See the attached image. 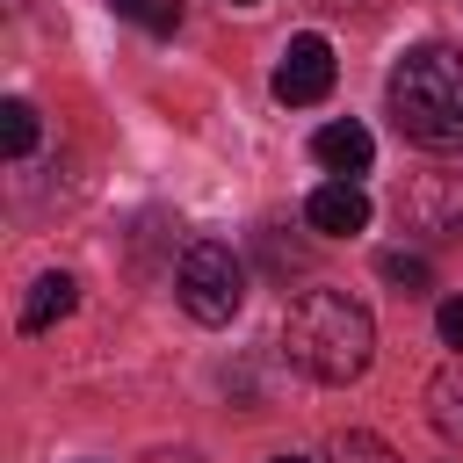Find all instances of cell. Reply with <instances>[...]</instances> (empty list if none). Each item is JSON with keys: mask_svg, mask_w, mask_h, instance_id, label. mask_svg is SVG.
<instances>
[{"mask_svg": "<svg viewBox=\"0 0 463 463\" xmlns=\"http://www.w3.org/2000/svg\"><path fill=\"white\" fill-rule=\"evenodd\" d=\"M282 347L311 383H354L376 354V318L347 289H304L282 318Z\"/></svg>", "mask_w": 463, "mask_h": 463, "instance_id": "6da1fadb", "label": "cell"}, {"mask_svg": "<svg viewBox=\"0 0 463 463\" xmlns=\"http://www.w3.org/2000/svg\"><path fill=\"white\" fill-rule=\"evenodd\" d=\"M391 123L427 152H463V58L449 43H412L383 80Z\"/></svg>", "mask_w": 463, "mask_h": 463, "instance_id": "7a4b0ae2", "label": "cell"}, {"mask_svg": "<svg viewBox=\"0 0 463 463\" xmlns=\"http://www.w3.org/2000/svg\"><path fill=\"white\" fill-rule=\"evenodd\" d=\"M174 297L195 326H232L239 304H246V260L224 246V239H195L174 268Z\"/></svg>", "mask_w": 463, "mask_h": 463, "instance_id": "3957f363", "label": "cell"}, {"mask_svg": "<svg viewBox=\"0 0 463 463\" xmlns=\"http://www.w3.org/2000/svg\"><path fill=\"white\" fill-rule=\"evenodd\" d=\"M275 101H289V109H311V101H326L333 94V43L326 36H289V51H282V65H275Z\"/></svg>", "mask_w": 463, "mask_h": 463, "instance_id": "277c9868", "label": "cell"}, {"mask_svg": "<svg viewBox=\"0 0 463 463\" xmlns=\"http://www.w3.org/2000/svg\"><path fill=\"white\" fill-rule=\"evenodd\" d=\"M304 217H311V232L347 239V232H362V224H369V195H362L354 181H326V188H311Z\"/></svg>", "mask_w": 463, "mask_h": 463, "instance_id": "5b68a950", "label": "cell"}, {"mask_svg": "<svg viewBox=\"0 0 463 463\" xmlns=\"http://www.w3.org/2000/svg\"><path fill=\"white\" fill-rule=\"evenodd\" d=\"M311 159H318V166H333L340 181H354V174H369V159H376V137H369L362 123H326V130L311 137Z\"/></svg>", "mask_w": 463, "mask_h": 463, "instance_id": "8992f818", "label": "cell"}, {"mask_svg": "<svg viewBox=\"0 0 463 463\" xmlns=\"http://www.w3.org/2000/svg\"><path fill=\"white\" fill-rule=\"evenodd\" d=\"M72 304H80V282H72L65 268L36 275V282H29V297H22V333H51L58 318H72Z\"/></svg>", "mask_w": 463, "mask_h": 463, "instance_id": "52a82bcc", "label": "cell"}, {"mask_svg": "<svg viewBox=\"0 0 463 463\" xmlns=\"http://www.w3.org/2000/svg\"><path fill=\"white\" fill-rule=\"evenodd\" d=\"M427 420H434V434H441V441H456V449H463V354L434 369V383H427Z\"/></svg>", "mask_w": 463, "mask_h": 463, "instance_id": "ba28073f", "label": "cell"}, {"mask_svg": "<svg viewBox=\"0 0 463 463\" xmlns=\"http://www.w3.org/2000/svg\"><path fill=\"white\" fill-rule=\"evenodd\" d=\"M326 463H405V456H398L383 434H362V427H347V434H333Z\"/></svg>", "mask_w": 463, "mask_h": 463, "instance_id": "9c48e42d", "label": "cell"}, {"mask_svg": "<svg viewBox=\"0 0 463 463\" xmlns=\"http://www.w3.org/2000/svg\"><path fill=\"white\" fill-rule=\"evenodd\" d=\"M0 130H7V159L36 152V109L29 101H0Z\"/></svg>", "mask_w": 463, "mask_h": 463, "instance_id": "30bf717a", "label": "cell"}, {"mask_svg": "<svg viewBox=\"0 0 463 463\" xmlns=\"http://www.w3.org/2000/svg\"><path fill=\"white\" fill-rule=\"evenodd\" d=\"M376 275H383V282H398V289H405V297H412V289H427V282H434V268H427V260H420V253H398V246H391V253H376Z\"/></svg>", "mask_w": 463, "mask_h": 463, "instance_id": "8fae6325", "label": "cell"}, {"mask_svg": "<svg viewBox=\"0 0 463 463\" xmlns=\"http://www.w3.org/2000/svg\"><path fill=\"white\" fill-rule=\"evenodd\" d=\"M434 333H441L449 347H463V297H441V304H434Z\"/></svg>", "mask_w": 463, "mask_h": 463, "instance_id": "7c38bea8", "label": "cell"}, {"mask_svg": "<svg viewBox=\"0 0 463 463\" xmlns=\"http://www.w3.org/2000/svg\"><path fill=\"white\" fill-rule=\"evenodd\" d=\"M145 29H152V36H174V29H181V0H152Z\"/></svg>", "mask_w": 463, "mask_h": 463, "instance_id": "4fadbf2b", "label": "cell"}, {"mask_svg": "<svg viewBox=\"0 0 463 463\" xmlns=\"http://www.w3.org/2000/svg\"><path fill=\"white\" fill-rule=\"evenodd\" d=\"M109 7H116L123 22H145V14H152V0H109Z\"/></svg>", "mask_w": 463, "mask_h": 463, "instance_id": "5bb4252c", "label": "cell"}, {"mask_svg": "<svg viewBox=\"0 0 463 463\" xmlns=\"http://www.w3.org/2000/svg\"><path fill=\"white\" fill-rule=\"evenodd\" d=\"M152 463H195V456H152Z\"/></svg>", "mask_w": 463, "mask_h": 463, "instance_id": "9a60e30c", "label": "cell"}, {"mask_svg": "<svg viewBox=\"0 0 463 463\" xmlns=\"http://www.w3.org/2000/svg\"><path fill=\"white\" fill-rule=\"evenodd\" d=\"M268 463H304V456H268Z\"/></svg>", "mask_w": 463, "mask_h": 463, "instance_id": "2e32d148", "label": "cell"}, {"mask_svg": "<svg viewBox=\"0 0 463 463\" xmlns=\"http://www.w3.org/2000/svg\"><path fill=\"white\" fill-rule=\"evenodd\" d=\"M232 7H253V0H232Z\"/></svg>", "mask_w": 463, "mask_h": 463, "instance_id": "e0dca14e", "label": "cell"}]
</instances>
